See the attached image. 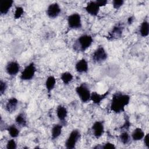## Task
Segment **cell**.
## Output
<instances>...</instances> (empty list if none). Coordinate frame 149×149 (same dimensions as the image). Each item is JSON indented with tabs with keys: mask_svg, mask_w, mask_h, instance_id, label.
Masks as SVG:
<instances>
[{
	"mask_svg": "<svg viewBox=\"0 0 149 149\" xmlns=\"http://www.w3.org/2000/svg\"><path fill=\"white\" fill-rule=\"evenodd\" d=\"M118 139L123 144L125 145L130 142L131 136L127 131H124L118 136Z\"/></svg>",
	"mask_w": 149,
	"mask_h": 149,
	"instance_id": "d4e9b609",
	"label": "cell"
},
{
	"mask_svg": "<svg viewBox=\"0 0 149 149\" xmlns=\"http://www.w3.org/2000/svg\"><path fill=\"white\" fill-rule=\"evenodd\" d=\"M139 34L142 37H147L149 34V23L147 20H144L139 28Z\"/></svg>",
	"mask_w": 149,
	"mask_h": 149,
	"instance_id": "44dd1931",
	"label": "cell"
},
{
	"mask_svg": "<svg viewBox=\"0 0 149 149\" xmlns=\"http://www.w3.org/2000/svg\"><path fill=\"white\" fill-rule=\"evenodd\" d=\"M134 16H129V17H128V19H127V23H128L129 24H132V23H133V22H134Z\"/></svg>",
	"mask_w": 149,
	"mask_h": 149,
	"instance_id": "836d02e7",
	"label": "cell"
},
{
	"mask_svg": "<svg viewBox=\"0 0 149 149\" xmlns=\"http://www.w3.org/2000/svg\"><path fill=\"white\" fill-rule=\"evenodd\" d=\"M145 135L144 132L140 127H136L131 134V138L133 141H140L141 140Z\"/></svg>",
	"mask_w": 149,
	"mask_h": 149,
	"instance_id": "ffe728a7",
	"label": "cell"
},
{
	"mask_svg": "<svg viewBox=\"0 0 149 149\" xmlns=\"http://www.w3.org/2000/svg\"><path fill=\"white\" fill-rule=\"evenodd\" d=\"M36 67L34 62H30L29 63L22 71L20 79L23 81H29L32 80L36 73Z\"/></svg>",
	"mask_w": 149,
	"mask_h": 149,
	"instance_id": "277c9868",
	"label": "cell"
},
{
	"mask_svg": "<svg viewBox=\"0 0 149 149\" xmlns=\"http://www.w3.org/2000/svg\"><path fill=\"white\" fill-rule=\"evenodd\" d=\"M63 126L61 123H56L53 125L51 132V139L52 140H56L61 135Z\"/></svg>",
	"mask_w": 149,
	"mask_h": 149,
	"instance_id": "ac0fdd59",
	"label": "cell"
},
{
	"mask_svg": "<svg viewBox=\"0 0 149 149\" xmlns=\"http://www.w3.org/2000/svg\"><path fill=\"white\" fill-rule=\"evenodd\" d=\"M8 88V84L5 81L1 80L0 81V94L2 95L5 94Z\"/></svg>",
	"mask_w": 149,
	"mask_h": 149,
	"instance_id": "f1b7e54d",
	"label": "cell"
},
{
	"mask_svg": "<svg viewBox=\"0 0 149 149\" xmlns=\"http://www.w3.org/2000/svg\"><path fill=\"white\" fill-rule=\"evenodd\" d=\"M131 125V123L130 122V120L129 117H127V118H126L124 124L123 125V126H122V129H124L125 130V131H126V130H128L129 129V127H130Z\"/></svg>",
	"mask_w": 149,
	"mask_h": 149,
	"instance_id": "4dcf8cb0",
	"label": "cell"
},
{
	"mask_svg": "<svg viewBox=\"0 0 149 149\" xmlns=\"http://www.w3.org/2000/svg\"><path fill=\"white\" fill-rule=\"evenodd\" d=\"M15 122L18 126L26 127L27 126V121L26 116L23 112H20L15 118Z\"/></svg>",
	"mask_w": 149,
	"mask_h": 149,
	"instance_id": "7402d4cb",
	"label": "cell"
},
{
	"mask_svg": "<svg viewBox=\"0 0 149 149\" xmlns=\"http://www.w3.org/2000/svg\"><path fill=\"white\" fill-rule=\"evenodd\" d=\"M116 148L114 144L111 143V142H107L103 144V146H101L99 147V148H103V149H115Z\"/></svg>",
	"mask_w": 149,
	"mask_h": 149,
	"instance_id": "f546056e",
	"label": "cell"
},
{
	"mask_svg": "<svg viewBox=\"0 0 149 149\" xmlns=\"http://www.w3.org/2000/svg\"><path fill=\"white\" fill-rule=\"evenodd\" d=\"M14 1L12 0L2 1L0 2V14L1 15H6L13 5Z\"/></svg>",
	"mask_w": 149,
	"mask_h": 149,
	"instance_id": "e0dca14e",
	"label": "cell"
},
{
	"mask_svg": "<svg viewBox=\"0 0 149 149\" xmlns=\"http://www.w3.org/2000/svg\"><path fill=\"white\" fill-rule=\"evenodd\" d=\"M130 96L126 93L117 91L113 94L111 103L110 109L115 113H120L125 111V107L129 105Z\"/></svg>",
	"mask_w": 149,
	"mask_h": 149,
	"instance_id": "6da1fadb",
	"label": "cell"
},
{
	"mask_svg": "<svg viewBox=\"0 0 149 149\" xmlns=\"http://www.w3.org/2000/svg\"><path fill=\"white\" fill-rule=\"evenodd\" d=\"M143 139L144 145L147 148H149V133H147L146 134H145Z\"/></svg>",
	"mask_w": 149,
	"mask_h": 149,
	"instance_id": "1f68e13d",
	"label": "cell"
},
{
	"mask_svg": "<svg viewBox=\"0 0 149 149\" xmlns=\"http://www.w3.org/2000/svg\"><path fill=\"white\" fill-rule=\"evenodd\" d=\"M24 8L22 6H16L15 10L14 15H13L14 19L16 20L19 19L23 16V15L24 14Z\"/></svg>",
	"mask_w": 149,
	"mask_h": 149,
	"instance_id": "484cf974",
	"label": "cell"
},
{
	"mask_svg": "<svg viewBox=\"0 0 149 149\" xmlns=\"http://www.w3.org/2000/svg\"><path fill=\"white\" fill-rule=\"evenodd\" d=\"M75 70L78 73H86L88 71V63L87 61L84 58H81L78 60L75 65Z\"/></svg>",
	"mask_w": 149,
	"mask_h": 149,
	"instance_id": "5bb4252c",
	"label": "cell"
},
{
	"mask_svg": "<svg viewBox=\"0 0 149 149\" xmlns=\"http://www.w3.org/2000/svg\"><path fill=\"white\" fill-rule=\"evenodd\" d=\"M20 69V64L16 61H12L8 62L5 66V71L6 73L11 77H14L16 76L19 72Z\"/></svg>",
	"mask_w": 149,
	"mask_h": 149,
	"instance_id": "9c48e42d",
	"label": "cell"
},
{
	"mask_svg": "<svg viewBox=\"0 0 149 149\" xmlns=\"http://www.w3.org/2000/svg\"><path fill=\"white\" fill-rule=\"evenodd\" d=\"M60 78L65 85H68L73 80V76L69 72H65L61 73Z\"/></svg>",
	"mask_w": 149,
	"mask_h": 149,
	"instance_id": "cb8c5ba5",
	"label": "cell"
},
{
	"mask_svg": "<svg viewBox=\"0 0 149 149\" xmlns=\"http://www.w3.org/2000/svg\"><path fill=\"white\" fill-rule=\"evenodd\" d=\"M91 130L94 137L96 139H100L104 134L105 127L104 122L100 120L94 122L91 126Z\"/></svg>",
	"mask_w": 149,
	"mask_h": 149,
	"instance_id": "30bf717a",
	"label": "cell"
},
{
	"mask_svg": "<svg viewBox=\"0 0 149 149\" xmlns=\"http://www.w3.org/2000/svg\"><path fill=\"white\" fill-rule=\"evenodd\" d=\"M6 148L7 149H16L17 148V143L14 139L9 140L6 144Z\"/></svg>",
	"mask_w": 149,
	"mask_h": 149,
	"instance_id": "83f0119b",
	"label": "cell"
},
{
	"mask_svg": "<svg viewBox=\"0 0 149 149\" xmlns=\"http://www.w3.org/2000/svg\"><path fill=\"white\" fill-rule=\"evenodd\" d=\"M75 91L83 103H87L90 101L91 92L88 84L86 83H83L77 86L75 88Z\"/></svg>",
	"mask_w": 149,
	"mask_h": 149,
	"instance_id": "3957f363",
	"label": "cell"
},
{
	"mask_svg": "<svg viewBox=\"0 0 149 149\" xmlns=\"http://www.w3.org/2000/svg\"><path fill=\"white\" fill-rule=\"evenodd\" d=\"M124 2L123 0H113L112 1V5L113 9L118 10L123 6Z\"/></svg>",
	"mask_w": 149,
	"mask_h": 149,
	"instance_id": "4316f807",
	"label": "cell"
},
{
	"mask_svg": "<svg viewBox=\"0 0 149 149\" xmlns=\"http://www.w3.org/2000/svg\"><path fill=\"white\" fill-rule=\"evenodd\" d=\"M84 9L86 12L92 16H97L100 10V8L95 2V1H90L88 2L86 6L84 7Z\"/></svg>",
	"mask_w": 149,
	"mask_h": 149,
	"instance_id": "4fadbf2b",
	"label": "cell"
},
{
	"mask_svg": "<svg viewBox=\"0 0 149 149\" xmlns=\"http://www.w3.org/2000/svg\"><path fill=\"white\" fill-rule=\"evenodd\" d=\"M95 2L99 6V7L101 8V7L106 6L108 3V1H107V0H97V1H95Z\"/></svg>",
	"mask_w": 149,
	"mask_h": 149,
	"instance_id": "d6a6232c",
	"label": "cell"
},
{
	"mask_svg": "<svg viewBox=\"0 0 149 149\" xmlns=\"http://www.w3.org/2000/svg\"><path fill=\"white\" fill-rule=\"evenodd\" d=\"M81 137V133L79 130L73 129L69 133L65 143V146L66 148L73 149L75 148L76 144Z\"/></svg>",
	"mask_w": 149,
	"mask_h": 149,
	"instance_id": "5b68a950",
	"label": "cell"
},
{
	"mask_svg": "<svg viewBox=\"0 0 149 149\" xmlns=\"http://www.w3.org/2000/svg\"><path fill=\"white\" fill-rule=\"evenodd\" d=\"M109 93H110V91L109 90L107 91L105 93H104L102 94H99L95 91L91 92L90 100L92 101L94 104L100 105L101 104L102 101L109 95Z\"/></svg>",
	"mask_w": 149,
	"mask_h": 149,
	"instance_id": "2e32d148",
	"label": "cell"
},
{
	"mask_svg": "<svg viewBox=\"0 0 149 149\" xmlns=\"http://www.w3.org/2000/svg\"><path fill=\"white\" fill-rule=\"evenodd\" d=\"M19 101L16 97L9 98L5 104V110L9 113L15 112L18 107Z\"/></svg>",
	"mask_w": 149,
	"mask_h": 149,
	"instance_id": "9a60e30c",
	"label": "cell"
},
{
	"mask_svg": "<svg viewBox=\"0 0 149 149\" xmlns=\"http://www.w3.org/2000/svg\"><path fill=\"white\" fill-rule=\"evenodd\" d=\"M123 26L120 23L116 24L111 29V30L109 31L108 36V39L110 40H113L116 39L120 38L123 33Z\"/></svg>",
	"mask_w": 149,
	"mask_h": 149,
	"instance_id": "8fae6325",
	"label": "cell"
},
{
	"mask_svg": "<svg viewBox=\"0 0 149 149\" xmlns=\"http://www.w3.org/2000/svg\"><path fill=\"white\" fill-rule=\"evenodd\" d=\"M67 22L68 26L70 29L77 30L82 27L81 17L78 13L75 12L69 15L67 18Z\"/></svg>",
	"mask_w": 149,
	"mask_h": 149,
	"instance_id": "52a82bcc",
	"label": "cell"
},
{
	"mask_svg": "<svg viewBox=\"0 0 149 149\" xmlns=\"http://www.w3.org/2000/svg\"><path fill=\"white\" fill-rule=\"evenodd\" d=\"M56 83V80L54 76L51 75L47 78L45 81V86L48 94H50L51 91L54 90L55 87Z\"/></svg>",
	"mask_w": 149,
	"mask_h": 149,
	"instance_id": "d6986e66",
	"label": "cell"
},
{
	"mask_svg": "<svg viewBox=\"0 0 149 149\" xmlns=\"http://www.w3.org/2000/svg\"><path fill=\"white\" fill-rule=\"evenodd\" d=\"M6 130L8 132L9 136L13 139L17 137L20 134V130L15 124L8 126L6 128Z\"/></svg>",
	"mask_w": 149,
	"mask_h": 149,
	"instance_id": "603a6c76",
	"label": "cell"
},
{
	"mask_svg": "<svg viewBox=\"0 0 149 149\" xmlns=\"http://www.w3.org/2000/svg\"><path fill=\"white\" fill-rule=\"evenodd\" d=\"M108 53L104 47L102 45L99 46L93 52L91 60L95 63H101L105 62L108 58Z\"/></svg>",
	"mask_w": 149,
	"mask_h": 149,
	"instance_id": "8992f818",
	"label": "cell"
},
{
	"mask_svg": "<svg viewBox=\"0 0 149 149\" xmlns=\"http://www.w3.org/2000/svg\"><path fill=\"white\" fill-rule=\"evenodd\" d=\"M68 110L65 106L59 105L56 107V113L57 118L60 121V123H61L63 126H66L67 124L66 118L68 116Z\"/></svg>",
	"mask_w": 149,
	"mask_h": 149,
	"instance_id": "7c38bea8",
	"label": "cell"
},
{
	"mask_svg": "<svg viewBox=\"0 0 149 149\" xmlns=\"http://www.w3.org/2000/svg\"><path fill=\"white\" fill-rule=\"evenodd\" d=\"M93 42V37L90 34H84L79 36L74 41L72 47L74 51L76 52H83L90 48Z\"/></svg>",
	"mask_w": 149,
	"mask_h": 149,
	"instance_id": "7a4b0ae2",
	"label": "cell"
},
{
	"mask_svg": "<svg viewBox=\"0 0 149 149\" xmlns=\"http://www.w3.org/2000/svg\"><path fill=\"white\" fill-rule=\"evenodd\" d=\"M47 16L52 19L58 17L61 13V8L57 2H53L49 4L46 9Z\"/></svg>",
	"mask_w": 149,
	"mask_h": 149,
	"instance_id": "ba28073f",
	"label": "cell"
}]
</instances>
